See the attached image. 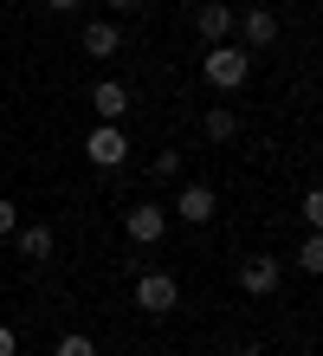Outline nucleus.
I'll return each mask as SVG.
<instances>
[{"label":"nucleus","instance_id":"7ed1b4c3","mask_svg":"<svg viewBox=\"0 0 323 356\" xmlns=\"http://www.w3.org/2000/svg\"><path fill=\"white\" fill-rule=\"evenodd\" d=\"M123 234H129V246H162V234H168V207H156V201H129V207H123Z\"/></svg>","mask_w":323,"mask_h":356},{"label":"nucleus","instance_id":"39448f33","mask_svg":"<svg viewBox=\"0 0 323 356\" xmlns=\"http://www.w3.org/2000/svg\"><path fill=\"white\" fill-rule=\"evenodd\" d=\"M278 279H285V259H272V253L240 259V291H246V298H265V291H278Z\"/></svg>","mask_w":323,"mask_h":356},{"label":"nucleus","instance_id":"0eeeda50","mask_svg":"<svg viewBox=\"0 0 323 356\" xmlns=\"http://www.w3.org/2000/svg\"><path fill=\"white\" fill-rule=\"evenodd\" d=\"M91 111H97L103 123H123V117H129V85H117V78L91 85Z\"/></svg>","mask_w":323,"mask_h":356},{"label":"nucleus","instance_id":"f8f14e48","mask_svg":"<svg viewBox=\"0 0 323 356\" xmlns=\"http://www.w3.org/2000/svg\"><path fill=\"white\" fill-rule=\"evenodd\" d=\"M201 130H207V143H233L240 136V111H233V104H213V111L201 117Z\"/></svg>","mask_w":323,"mask_h":356},{"label":"nucleus","instance_id":"4468645a","mask_svg":"<svg viewBox=\"0 0 323 356\" xmlns=\"http://www.w3.org/2000/svg\"><path fill=\"white\" fill-rule=\"evenodd\" d=\"M297 272H323V240H317V227H310V240L297 246Z\"/></svg>","mask_w":323,"mask_h":356},{"label":"nucleus","instance_id":"2eb2a0df","mask_svg":"<svg viewBox=\"0 0 323 356\" xmlns=\"http://www.w3.org/2000/svg\"><path fill=\"white\" fill-rule=\"evenodd\" d=\"M149 175H156V181H175V175H181V156H175V149H162L156 162H149Z\"/></svg>","mask_w":323,"mask_h":356},{"label":"nucleus","instance_id":"9b49d317","mask_svg":"<svg viewBox=\"0 0 323 356\" xmlns=\"http://www.w3.org/2000/svg\"><path fill=\"white\" fill-rule=\"evenodd\" d=\"M13 240H19V259H33V266L52 259V246H58V234H52V227H39V220L33 227H13Z\"/></svg>","mask_w":323,"mask_h":356},{"label":"nucleus","instance_id":"f257e3e1","mask_svg":"<svg viewBox=\"0 0 323 356\" xmlns=\"http://www.w3.org/2000/svg\"><path fill=\"white\" fill-rule=\"evenodd\" d=\"M201 72H207V85H213V91H240L246 78H252V52H246V46H233V39H220V46H207Z\"/></svg>","mask_w":323,"mask_h":356},{"label":"nucleus","instance_id":"f3484780","mask_svg":"<svg viewBox=\"0 0 323 356\" xmlns=\"http://www.w3.org/2000/svg\"><path fill=\"white\" fill-rule=\"evenodd\" d=\"M13 227H19V207H13V201H0V240H13Z\"/></svg>","mask_w":323,"mask_h":356},{"label":"nucleus","instance_id":"412c9836","mask_svg":"<svg viewBox=\"0 0 323 356\" xmlns=\"http://www.w3.org/2000/svg\"><path fill=\"white\" fill-rule=\"evenodd\" d=\"M103 7H117V13H129V7H142V0H103Z\"/></svg>","mask_w":323,"mask_h":356},{"label":"nucleus","instance_id":"ddd939ff","mask_svg":"<svg viewBox=\"0 0 323 356\" xmlns=\"http://www.w3.org/2000/svg\"><path fill=\"white\" fill-rule=\"evenodd\" d=\"M52 356H97V343L84 337V330H65V337L52 343Z\"/></svg>","mask_w":323,"mask_h":356},{"label":"nucleus","instance_id":"1a4fd4ad","mask_svg":"<svg viewBox=\"0 0 323 356\" xmlns=\"http://www.w3.org/2000/svg\"><path fill=\"white\" fill-rule=\"evenodd\" d=\"M175 207H181V220H188V227H207V220H213V207H220V201H213V188H207V181H188Z\"/></svg>","mask_w":323,"mask_h":356},{"label":"nucleus","instance_id":"423d86ee","mask_svg":"<svg viewBox=\"0 0 323 356\" xmlns=\"http://www.w3.org/2000/svg\"><path fill=\"white\" fill-rule=\"evenodd\" d=\"M78 46H84V58H117L123 52V33H117V19H91V26L78 33Z\"/></svg>","mask_w":323,"mask_h":356},{"label":"nucleus","instance_id":"20e7f679","mask_svg":"<svg viewBox=\"0 0 323 356\" xmlns=\"http://www.w3.org/2000/svg\"><path fill=\"white\" fill-rule=\"evenodd\" d=\"M84 156H91L97 169H123V162H129V136H123V123H97V130L84 136Z\"/></svg>","mask_w":323,"mask_h":356},{"label":"nucleus","instance_id":"aec40b11","mask_svg":"<svg viewBox=\"0 0 323 356\" xmlns=\"http://www.w3.org/2000/svg\"><path fill=\"white\" fill-rule=\"evenodd\" d=\"M46 7H52V13H78V0H46Z\"/></svg>","mask_w":323,"mask_h":356},{"label":"nucleus","instance_id":"6e6552de","mask_svg":"<svg viewBox=\"0 0 323 356\" xmlns=\"http://www.w3.org/2000/svg\"><path fill=\"white\" fill-rule=\"evenodd\" d=\"M272 39H278V13H265V7H252V13L240 19V46H246V52H265Z\"/></svg>","mask_w":323,"mask_h":356},{"label":"nucleus","instance_id":"9d476101","mask_svg":"<svg viewBox=\"0 0 323 356\" xmlns=\"http://www.w3.org/2000/svg\"><path fill=\"white\" fill-rule=\"evenodd\" d=\"M194 33H201L207 46H220V39L233 33V7H226V0H207V7L194 13Z\"/></svg>","mask_w":323,"mask_h":356},{"label":"nucleus","instance_id":"a211bd4d","mask_svg":"<svg viewBox=\"0 0 323 356\" xmlns=\"http://www.w3.org/2000/svg\"><path fill=\"white\" fill-rule=\"evenodd\" d=\"M13 350H19V337H13L7 324H0V356H13Z\"/></svg>","mask_w":323,"mask_h":356},{"label":"nucleus","instance_id":"6ab92c4d","mask_svg":"<svg viewBox=\"0 0 323 356\" xmlns=\"http://www.w3.org/2000/svg\"><path fill=\"white\" fill-rule=\"evenodd\" d=\"M226 356H272V350H258V343H233Z\"/></svg>","mask_w":323,"mask_h":356},{"label":"nucleus","instance_id":"dca6fc26","mask_svg":"<svg viewBox=\"0 0 323 356\" xmlns=\"http://www.w3.org/2000/svg\"><path fill=\"white\" fill-rule=\"evenodd\" d=\"M297 214H304V227H323V195H317V188H304V201H297Z\"/></svg>","mask_w":323,"mask_h":356},{"label":"nucleus","instance_id":"f03ea898","mask_svg":"<svg viewBox=\"0 0 323 356\" xmlns=\"http://www.w3.org/2000/svg\"><path fill=\"white\" fill-rule=\"evenodd\" d=\"M136 311H149V318H162V311H175L181 305V279L175 272H136Z\"/></svg>","mask_w":323,"mask_h":356}]
</instances>
